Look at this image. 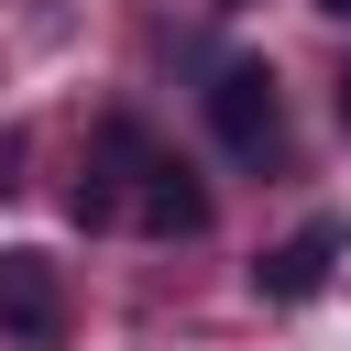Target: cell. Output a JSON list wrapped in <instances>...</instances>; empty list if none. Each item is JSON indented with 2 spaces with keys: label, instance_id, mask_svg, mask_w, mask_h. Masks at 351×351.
Instances as JSON below:
<instances>
[{
  "label": "cell",
  "instance_id": "6da1fadb",
  "mask_svg": "<svg viewBox=\"0 0 351 351\" xmlns=\"http://www.w3.org/2000/svg\"><path fill=\"white\" fill-rule=\"evenodd\" d=\"M66 208H77L88 230L132 219V230H154V241H197V230H208V186H197V165L165 154L143 121H99V165L77 176Z\"/></svg>",
  "mask_w": 351,
  "mask_h": 351
},
{
  "label": "cell",
  "instance_id": "7a4b0ae2",
  "mask_svg": "<svg viewBox=\"0 0 351 351\" xmlns=\"http://www.w3.org/2000/svg\"><path fill=\"white\" fill-rule=\"evenodd\" d=\"M208 132H219L230 165H285V88H274V66L230 55L208 77Z\"/></svg>",
  "mask_w": 351,
  "mask_h": 351
},
{
  "label": "cell",
  "instance_id": "3957f363",
  "mask_svg": "<svg viewBox=\"0 0 351 351\" xmlns=\"http://www.w3.org/2000/svg\"><path fill=\"white\" fill-rule=\"evenodd\" d=\"M0 340L11 351H66V274L55 252H0Z\"/></svg>",
  "mask_w": 351,
  "mask_h": 351
},
{
  "label": "cell",
  "instance_id": "277c9868",
  "mask_svg": "<svg viewBox=\"0 0 351 351\" xmlns=\"http://www.w3.org/2000/svg\"><path fill=\"white\" fill-rule=\"evenodd\" d=\"M340 252H351V219H340V208H318V219H296V230L252 263V296H263V307H307V296L329 285V263H340Z\"/></svg>",
  "mask_w": 351,
  "mask_h": 351
},
{
  "label": "cell",
  "instance_id": "5b68a950",
  "mask_svg": "<svg viewBox=\"0 0 351 351\" xmlns=\"http://www.w3.org/2000/svg\"><path fill=\"white\" fill-rule=\"evenodd\" d=\"M22 186V132H0V197Z\"/></svg>",
  "mask_w": 351,
  "mask_h": 351
},
{
  "label": "cell",
  "instance_id": "8992f818",
  "mask_svg": "<svg viewBox=\"0 0 351 351\" xmlns=\"http://www.w3.org/2000/svg\"><path fill=\"white\" fill-rule=\"evenodd\" d=\"M340 121H351V77H340Z\"/></svg>",
  "mask_w": 351,
  "mask_h": 351
},
{
  "label": "cell",
  "instance_id": "52a82bcc",
  "mask_svg": "<svg viewBox=\"0 0 351 351\" xmlns=\"http://www.w3.org/2000/svg\"><path fill=\"white\" fill-rule=\"evenodd\" d=\"M318 11H340V22H351V0H318Z\"/></svg>",
  "mask_w": 351,
  "mask_h": 351
},
{
  "label": "cell",
  "instance_id": "ba28073f",
  "mask_svg": "<svg viewBox=\"0 0 351 351\" xmlns=\"http://www.w3.org/2000/svg\"><path fill=\"white\" fill-rule=\"evenodd\" d=\"M219 11H241V0H219Z\"/></svg>",
  "mask_w": 351,
  "mask_h": 351
}]
</instances>
